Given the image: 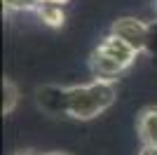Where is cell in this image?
Returning <instances> with one entry per match:
<instances>
[{"instance_id":"30bf717a","label":"cell","mask_w":157,"mask_h":155,"mask_svg":"<svg viewBox=\"0 0 157 155\" xmlns=\"http://www.w3.org/2000/svg\"><path fill=\"white\" fill-rule=\"evenodd\" d=\"M17 155H31V153H17Z\"/></svg>"},{"instance_id":"ba28073f","label":"cell","mask_w":157,"mask_h":155,"mask_svg":"<svg viewBox=\"0 0 157 155\" xmlns=\"http://www.w3.org/2000/svg\"><path fill=\"white\" fill-rule=\"evenodd\" d=\"M38 2H40V5H61V7H63L68 0H38Z\"/></svg>"},{"instance_id":"5b68a950","label":"cell","mask_w":157,"mask_h":155,"mask_svg":"<svg viewBox=\"0 0 157 155\" xmlns=\"http://www.w3.org/2000/svg\"><path fill=\"white\" fill-rule=\"evenodd\" d=\"M35 12H38V17L47 26H54V28L63 26V21H66V14H63V7L61 5H38Z\"/></svg>"},{"instance_id":"3957f363","label":"cell","mask_w":157,"mask_h":155,"mask_svg":"<svg viewBox=\"0 0 157 155\" xmlns=\"http://www.w3.org/2000/svg\"><path fill=\"white\" fill-rule=\"evenodd\" d=\"M110 33L122 38L138 54L148 52V45H150V24H145V21L136 19V17H120L117 21H113Z\"/></svg>"},{"instance_id":"6da1fadb","label":"cell","mask_w":157,"mask_h":155,"mask_svg":"<svg viewBox=\"0 0 157 155\" xmlns=\"http://www.w3.org/2000/svg\"><path fill=\"white\" fill-rule=\"evenodd\" d=\"M117 99L115 82L92 80L87 85H63V110L61 115L73 120H94L110 108Z\"/></svg>"},{"instance_id":"277c9868","label":"cell","mask_w":157,"mask_h":155,"mask_svg":"<svg viewBox=\"0 0 157 155\" xmlns=\"http://www.w3.org/2000/svg\"><path fill=\"white\" fill-rule=\"evenodd\" d=\"M136 132L143 146H157V106H148L138 113Z\"/></svg>"},{"instance_id":"52a82bcc","label":"cell","mask_w":157,"mask_h":155,"mask_svg":"<svg viewBox=\"0 0 157 155\" xmlns=\"http://www.w3.org/2000/svg\"><path fill=\"white\" fill-rule=\"evenodd\" d=\"M138 155H157V146H143L138 150Z\"/></svg>"},{"instance_id":"8992f818","label":"cell","mask_w":157,"mask_h":155,"mask_svg":"<svg viewBox=\"0 0 157 155\" xmlns=\"http://www.w3.org/2000/svg\"><path fill=\"white\" fill-rule=\"evenodd\" d=\"M17 103H19V87L10 78H5L2 80V115H12Z\"/></svg>"},{"instance_id":"7a4b0ae2","label":"cell","mask_w":157,"mask_h":155,"mask_svg":"<svg viewBox=\"0 0 157 155\" xmlns=\"http://www.w3.org/2000/svg\"><path fill=\"white\" fill-rule=\"evenodd\" d=\"M136 54L138 52L131 45H127L122 38L108 33L89 54V71H92L94 80L115 82L136 61Z\"/></svg>"},{"instance_id":"9c48e42d","label":"cell","mask_w":157,"mask_h":155,"mask_svg":"<svg viewBox=\"0 0 157 155\" xmlns=\"http://www.w3.org/2000/svg\"><path fill=\"white\" fill-rule=\"evenodd\" d=\"M45 155H68V153H61V150H49V153H45Z\"/></svg>"}]
</instances>
